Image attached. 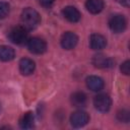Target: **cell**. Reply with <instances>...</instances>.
Here are the masks:
<instances>
[{
	"mask_svg": "<svg viewBox=\"0 0 130 130\" xmlns=\"http://www.w3.org/2000/svg\"><path fill=\"white\" fill-rule=\"evenodd\" d=\"M70 101H71V104L76 107V108H81V107H84L85 104H86V101H87V98L85 95L84 92L82 91H75L71 94V98H70Z\"/></svg>",
	"mask_w": 130,
	"mask_h": 130,
	"instance_id": "cell-14",
	"label": "cell"
},
{
	"mask_svg": "<svg viewBox=\"0 0 130 130\" xmlns=\"http://www.w3.org/2000/svg\"><path fill=\"white\" fill-rule=\"evenodd\" d=\"M8 39L15 45H23L28 40L27 29L22 25L14 26L8 31Z\"/></svg>",
	"mask_w": 130,
	"mask_h": 130,
	"instance_id": "cell-2",
	"label": "cell"
},
{
	"mask_svg": "<svg viewBox=\"0 0 130 130\" xmlns=\"http://www.w3.org/2000/svg\"><path fill=\"white\" fill-rule=\"evenodd\" d=\"M36 69V63L29 58H22L19 61V71L22 75H30Z\"/></svg>",
	"mask_w": 130,
	"mask_h": 130,
	"instance_id": "cell-11",
	"label": "cell"
},
{
	"mask_svg": "<svg viewBox=\"0 0 130 130\" xmlns=\"http://www.w3.org/2000/svg\"><path fill=\"white\" fill-rule=\"evenodd\" d=\"M127 20L121 14H115L109 19V27L115 34H121L126 29Z\"/></svg>",
	"mask_w": 130,
	"mask_h": 130,
	"instance_id": "cell-3",
	"label": "cell"
},
{
	"mask_svg": "<svg viewBox=\"0 0 130 130\" xmlns=\"http://www.w3.org/2000/svg\"><path fill=\"white\" fill-rule=\"evenodd\" d=\"M117 119L120 121V122H123V123H128L130 121V113L128 110H120L117 112Z\"/></svg>",
	"mask_w": 130,
	"mask_h": 130,
	"instance_id": "cell-17",
	"label": "cell"
},
{
	"mask_svg": "<svg viewBox=\"0 0 130 130\" xmlns=\"http://www.w3.org/2000/svg\"><path fill=\"white\" fill-rule=\"evenodd\" d=\"M92 64L94 65V67L100 69H109L115 66V61L110 57L99 54L92 58Z\"/></svg>",
	"mask_w": 130,
	"mask_h": 130,
	"instance_id": "cell-8",
	"label": "cell"
},
{
	"mask_svg": "<svg viewBox=\"0 0 130 130\" xmlns=\"http://www.w3.org/2000/svg\"><path fill=\"white\" fill-rule=\"evenodd\" d=\"M10 11V5L8 2L0 1V19H4Z\"/></svg>",
	"mask_w": 130,
	"mask_h": 130,
	"instance_id": "cell-18",
	"label": "cell"
},
{
	"mask_svg": "<svg viewBox=\"0 0 130 130\" xmlns=\"http://www.w3.org/2000/svg\"><path fill=\"white\" fill-rule=\"evenodd\" d=\"M89 46L92 50H103L107 46V40L100 34H92L89 38Z\"/></svg>",
	"mask_w": 130,
	"mask_h": 130,
	"instance_id": "cell-10",
	"label": "cell"
},
{
	"mask_svg": "<svg viewBox=\"0 0 130 130\" xmlns=\"http://www.w3.org/2000/svg\"><path fill=\"white\" fill-rule=\"evenodd\" d=\"M89 121V116L86 112L77 110L70 116V123L74 128H81L85 126Z\"/></svg>",
	"mask_w": 130,
	"mask_h": 130,
	"instance_id": "cell-6",
	"label": "cell"
},
{
	"mask_svg": "<svg viewBox=\"0 0 130 130\" xmlns=\"http://www.w3.org/2000/svg\"><path fill=\"white\" fill-rule=\"evenodd\" d=\"M85 82H86V86L92 91H101L105 86L104 80L100 76H95V75L88 76Z\"/></svg>",
	"mask_w": 130,
	"mask_h": 130,
	"instance_id": "cell-12",
	"label": "cell"
},
{
	"mask_svg": "<svg viewBox=\"0 0 130 130\" xmlns=\"http://www.w3.org/2000/svg\"><path fill=\"white\" fill-rule=\"evenodd\" d=\"M85 7L91 14H98L104 9L105 2L104 0H86Z\"/></svg>",
	"mask_w": 130,
	"mask_h": 130,
	"instance_id": "cell-13",
	"label": "cell"
},
{
	"mask_svg": "<svg viewBox=\"0 0 130 130\" xmlns=\"http://www.w3.org/2000/svg\"><path fill=\"white\" fill-rule=\"evenodd\" d=\"M63 16L69 21V22H78L81 18V13L77 8L74 6H66L62 10Z\"/></svg>",
	"mask_w": 130,
	"mask_h": 130,
	"instance_id": "cell-9",
	"label": "cell"
},
{
	"mask_svg": "<svg viewBox=\"0 0 130 130\" xmlns=\"http://www.w3.org/2000/svg\"><path fill=\"white\" fill-rule=\"evenodd\" d=\"M78 43V37L73 31H66L62 35L60 44L61 47L65 50H72L76 47Z\"/></svg>",
	"mask_w": 130,
	"mask_h": 130,
	"instance_id": "cell-7",
	"label": "cell"
},
{
	"mask_svg": "<svg viewBox=\"0 0 130 130\" xmlns=\"http://www.w3.org/2000/svg\"><path fill=\"white\" fill-rule=\"evenodd\" d=\"M26 45H27L28 51L32 54L40 55V54L45 53L47 50V43L43 39L38 38V37H34V38L27 40Z\"/></svg>",
	"mask_w": 130,
	"mask_h": 130,
	"instance_id": "cell-4",
	"label": "cell"
},
{
	"mask_svg": "<svg viewBox=\"0 0 130 130\" xmlns=\"http://www.w3.org/2000/svg\"><path fill=\"white\" fill-rule=\"evenodd\" d=\"M120 70L123 74L125 75H129L130 73V61L129 60H126L125 62H123L120 66Z\"/></svg>",
	"mask_w": 130,
	"mask_h": 130,
	"instance_id": "cell-19",
	"label": "cell"
},
{
	"mask_svg": "<svg viewBox=\"0 0 130 130\" xmlns=\"http://www.w3.org/2000/svg\"><path fill=\"white\" fill-rule=\"evenodd\" d=\"M55 0H40V4L44 8H51L54 5Z\"/></svg>",
	"mask_w": 130,
	"mask_h": 130,
	"instance_id": "cell-20",
	"label": "cell"
},
{
	"mask_svg": "<svg viewBox=\"0 0 130 130\" xmlns=\"http://www.w3.org/2000/svg\"><path fill=\"white\" fill-rule=\"evenodd\" d=\"M20 19H21L22 26L25 27L27 30L36 28L41 22V16H40L39 12L30 7L24 8L22 10Z\"/></svg>",
	"mask_w": 130,
	"mask_h": 130,
	"instance_id": "cell-1",
	"label": "cell"
},
{
	"mask_svg": "<svg viewBox=\"0 0 130 130\" xmlns=\"http://www.w3.org/2000/svg\"><path fill=\"white\" fill-rule=\"evenodd\" d=\"M114 1H116L117 3H119V4H121V5L125 6V7L129 6V0H114Z\"/></svg>",
	"mask_w": 130,
	"mask_h": 130,
	"instance_id": "cell-21",
	"label": "cell"
},
{
	"mask_svg": "<svg viewBox=\"0 0 130 130\" xmlns=\"http://www.w3.org/2000/svg\"><path fill=\"white\" fill-rule=\"evenodd\" d=\"M15 57L14 49L9 46H0V61L3 62H9L13 60Z\"/></svg>",
	"mask_w": 130,
	"mask_h": 130,
	"instance_id": "cell-16",
	"label": "cell"
},
{
	"mask_svg": "<svg viewBox=\"0 0 130 130\" xmlns=\"http://www.w3.org/2000/svg\"><path fill=\"white\" fill-rule=\"evenodd\" d=\"M93 106L94 108L102 113H106L111 109L112 106V100L111 98L106 93H100L94 96L93 99Z\"/></svg>",
	"mask_w": 130,
	"mask_h": 130,
	"instance_id": "cell-5",
	"label": "cell"
},
{
	"mask_svg": "<svg viewBox=\"0 0 130 130\" xmlns=\"http://www.w3.org/2000/svg\"><path fill=\"white\" fill-rule=\"evenodd\" d=\"M35 125V117L31 112L24 113L19 119V127L22 129H30Z\"/></svg>",
	"mask_w": 130,
	"mask_h": 130,
	"instance_id": "cell-15",
	"label": "cell"
}]
</instances>
